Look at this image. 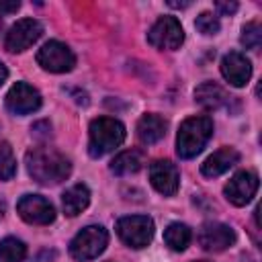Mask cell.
<instances>
[{"mask_svg": "<svg viewBox=\"0 0 262 262\" xmlns=\"http://www.w3.org/2000/svg\"><path fill=\"white\" fill-rule=\"evenodd\" d=\"M25 164L31 178L39 184H59L72 172L70 160L57 149L45 147V145L29 149L25 156Z\"/></svg>", "mask_w": 262, "mask_h": 262, "instance_id": "1", "label": "cell"}, {"mask_svg": "<svg viewBox=\"0 0 262 262\" xmlns=\"http://www.w3.org/2000/svg\"><path fill=\"white\" fill-rule=\"evenodd\" d=\"M213 135V121L209 117H190L186 119L176 135V154L182 160H190L203 151L209 137Z\"/></svg>", "mask_w": 262, "mask_h": 262, "instance_id": "2", "label": "cell"}, {"mask_svg": "<svg viewBox=\"0 0 262 262\" xmlns=\"http://www.w3.org/2000/svg\"><path fill=\"white\" fill-rule=\"evenodd\" d=\"M88 151L92 158H100L125 141V125L111 117H98L90 123Z\"/></svg>", "mask_w": 262, "mask_h": 262, "instance_id": "3", "label": "cell"}, {"mask_svg": "<svg viewBox=\"0 0 262 262\" xmlns=\"http://www.w3.org/2000/svg\"><path fill=\"white\" fill-rule=\"evenodd\" d=\"M106 244H108L106 229L102 225H88L82 231H78L76 237L70 242V254L74 260L86 262L102 254Z\"/></svg>", "mask_w": 262, "mask_h": 262, "instance_id": "4", "label": "cell"}, {"mask_svg": "<svg viewBox=\"0 0 262 262\" xmlns=\"http://www.w3.org/2000/svg\"><path fill=\"white\" fill-rule=\"evenodd\" d=\"M119 237L131 248H145L154 237V221L147 215H129L117 221Z\"/></svg>", "mask_w": 262, "mask_h": 262, "instance_id": "5", "label": "cell"}, {"mask_svg": "<svg viewBox=\"0 0 262 262\" xmlns=\"http://www.w3.org/2000/svg\"><path fill=\"white\" fill-rule=\"evenodd\" d=\"M37 63L53 74H66L74 68L76 57L72 49L61 43V41H47L39 51H37Z\"/></svg>", "mask_w": 262, "mask_h": 262, "instance_id": "6", "label": "cell"}, {"mask_svg": "<svg viewBox=\"0 0 262 262\" xmlns=\"http://www.w3.org/2000/svg\"><path fill=\"white\" fill-rule=\"evenodd\" d=\"M147 41L156 49H178L184 41V29L178 18L174 16H162L154 23V27L147 33Z\"/></svg>", "mask_w": 262, "mask_h": 262, "instance_id": "7", "label": "cell"}, {"mask_svg": "<svg viewBox=\"0 0 262 262\" xmlns=\"http://www.w3.org/2000/svg\"><path fill=\"white\" fill-rule=\"evenodd\" d=\"M43 35V27L39 20L35 18H23L18 23H14L4 39V47L12 53H20L25 49H29L33 43H37V39Z\"/></svg>", "mask_w": 262, "mask_h": 262, "instance_id": "8", "label": "cell"}, {"mask_svg": "<svg viewBox=\"0 0 262 262\" xmlns=\"http://www.w3.org/2000/svg\"><path fill=\"white\" fill-rule=\"evenodd\" d=\"M18 215L31 225H49L55 219L53 205L41 194H25L16 203Z\"/></svg>", "mask_w": 262, "mask_h": 262, "instance_id": "9", "label": "cell"}, {"mask_svg": "<svg viewBox=\"0 0 262 262\" xmlns=\"http://www.w3.org/2000/svg\"><path fill=\"white\" fill-rule=\"evenodd\" d=\"M223 190H225V199L231 205L244 207L254 199V194L258 190V174L250 172V170H242L231 176V180L225 184Z\"/></svg>", "mask_w": 262, "mask_h": 262, "instance_id": "10", "label": "cell"}, {"mask_svg": "<svg viewBox=\"0 0 262 262\" xmlns=\"http://www.w3.org/2000/svg\"><path fill=\"white\" fill-rule=\"evenodd\" d=\"M199 244L207 252H223L235 244V231L219 221H207L199 229Z\"/></svg>", "mask_w": 262, "mask_h": 262, "instance_id": "11", "label": "cell"}, {"mask_svg": "<svg viewBox=\"0 0 262 262\" xmlns=\"http://www.w3.org/2000/svg\"><path fill=\"white\" fill-rule=\"evenodd\" d=\"M6 106L14 115H29L41 106V94L27 82H16L6 94Z\"/></svg>", "mask_w": 262, "mask_h": 262, "instance_id": "12", "label": "cell"}, {"mask_svg": "<svg viewBox=\"0 0 262 262\" xmlns=\"http://www.w3.org/2000/svg\"><path fill=\"white\" fill-rule=\"evenodd\" d=\"M149 180L151 186L164 194V196H172L178 190L180 184V172L176 168V164H172L170 160H156L149 166Z\"/></svg>", "mask_w": 262, "mask_h": 262, "instance_id": "13", "label": "cell"}, {"mask_svg": "<svg viewBox=\"0 0 262 262\" xmlns=\"http://www.w3.org/2000/svg\"><path fill=\"white\" fill-rule=\"evenodd\" d=\"M221 74L223 78L231 84V86H246L250 76H252V63L250 59L239 53V51H229L223 59H221Z\"/></svg>", "mask_w": 262, "mask_h": 262, "instance_id": "14", "label": "cell"}, {"mask_svg": "<svg viewBox=\"0 0 262 262\" xmlns=\"http://www.w3.org/2000/svg\"><path fill=\"white\" fill-rule=\"evenodd\" d=\"M239 162V154L233 147H221L217 151H213L201 166V172L209 178L221 176L223 172H227L231 166H235Z\"/></svg>", "mask_w": 262, "mask_h": 262, "instance_id": "15", "label": "cell"}, {"mask_svg": "<svg viewBox=\"0 0 262 262\" xmlns=\"http://www.w3.org/2000/svg\"><path fill=\"white\" fill-rule=\"evenodd\" d=\"M194 100H196L203 108L215 111V108L225 106V104L231 100V96H227V92H225L219 84H215V82H203V84L196 86V90H194Z\"/></svg>", "mask_w": 262, "mask_h": 262, "instance_id": "16", "label": "cell"}, {"mask_svg": "<svg viewBox=\"0 0 262 262\" xmlns=\"http://www.w3.org/2000/svg\"><path fill=\"white\" fill-rule=\"evenodd\" d=\"M166 129H168V123L164 117L160 115H143L137 123V137L141 143L145 145H151V143H158L164 135H166Z\"/></svg>", "mask_w": 262, "mask_h": 262, "instance_id": "17", "label": "cell"}, {"mask_svg": "<svg viewBox=\"0 0 262 262\" xmlns=\"http://www.w3.org/2000/svg\"><path fill=\"white\" fill-rule=\"evenodd\" d=\"M90 203V190L86 184H74L61 194V207L68 217L80 215Z\"/></svg>", "mask_w": 262, "mask_h": 262, "instance_id": "18", "label": "cell"}, {"mask_svg": "<svg viewBox=\"0 0 262 262\" xmlns=\"http://www.w3.org/2000/svg\"><path fill=\"white\" fill-rule=\"evenodd\" d=\"M143 164H145V156L141 149H125L119 156H115V160L111 162V172L117 176H127L139 172Z\"/></svg>", "mask_w": 262, "mask_h": 262, "instance_id": "19", "label": "cell"}, {"mask_svg": "<svg viewBox=\"0 0 262 262\" xmlns=\"http://www.w3.org/2000/svg\"><path fill=\"white\" fill-rule=\"evenodd\" d=\"M190 239H192V231L184 223H170L166 227V231H164V242L174 252L186 250V246L190 244Z\"/></svg>", "mask_w": 262, "mask_h": 262, "instance_id": "20", "label": "cell"}, {"mask_svg": "<svg viewBox=\"0 0 262 262\" xmlns=\"http://www.w3.org/2000/svg\"><path fill=\"white\" fill-rule=\"evenodd\" d=\"M27 246L16 237L0 239V262H25Z\"/></svg>", "mask_w": 262, "mask_h": 262, "instance_id": "21", "label": "cell"}, {"mask_svg": "<svg viewBox=\"0 0 262 262\" xmlns=\"http://www.w3.org/2000/svg\"><path fill=\"white\" fill-rule=\"evenodd\" d=\"M16 172V160L12 154L10 143H0V180H10Z\"/></svg>", "mask_w": 262, "mask_h": 262, "instance_id": "22", "label": "cell"}, {"mask_svg": "<svg viewBox=\"0 0 262 262\" xmlns=\"http://www.w3.org/2000/svg\"><path fill=\"white\" fill-rule=\"evenodd\" d=\"M239 41H242V45H244L246 49H258L260 43H262V27H260V23H256V20L246 23V25L242 27V37H239Z\"/></svg>", "mask_w": 262, "mask_h": 262, "instance_id": "23", "label": "cell"}, {"mask_svg": "<svg viewBox=\"0 0 262 262\" xmlns=\"http://www.w3.org/2000/svg\"><path fill=\"white\" fill-rule=\"evenodd\" d=\"M194 27H196V31L203 33V35H215V33H219V29H221L219 18H217L213 12H201V14L196 16V20H194Z\"/></svg>", "mask_w": 262, "mask_h": 262, "instance_id": "24", "label": "cell"}, {"mask_svg": "<svg viewBox=\"0 0 262 262\" xmlns=\"http://www.w3.org/2000/svg\"><path fill=\"white\" fill-rule=\"evenodd\" d=\"M20 8L18 0H0V14H12Z\"/></svg>", "mask_w": 262, "mask_h": 262, "instance_id": "25", "label": "cell"}, {"mask_svg": "<svg viewBox=\"0 0 262 262\" xmlns=\"http://www.w3.org/2000/svg\"><path fill=\"white\" fill-rule=\"evenodd\" d=\"M215 8L221 14H233L237 10V2H215Z\"/></svg>", "mask_w": 262, "mask_h": 262, "instance_id": "26", "label": "cell"}, {"mask_svg": "<svg viewBox=\"0 0 262 262\" xmlns=\"http://www.w3.org/2000/svg\"><path fill=\"white\" fill-rule=\"evenodd\" d=\"M8 78V70H6V66L0 61V86H2V82Z\"/></svg>", "mask_w": 262, "mask_h": 262, "instance_id": "27", "label": "cell"}, {"mask_svg": "<svg viewBox=\"0 0 262 262\" xmlns=\"http://www.w3.org/2000/svg\"><path fill=\"white\" fill-rule=\"evenodd\" d=\"M170 6H174V8H186L190 2H168Z\"/></svg>", "mask_w": 262, "mask_h": 262, "instance_id": "28", "label": "cell"}, {"mask_svg": "<svg viewBox=\"0 0 262 262\" xmlns=\"http://www.w3.org/2000/svg\"><path fill=\"white\" fill-rule=\"evenodd\" d=\"M4 211H6V203H4V201H0V219H2Z\"/></svg>", "mask_w": 262, "mask_h": 262, "instance_id": "29", "label": "cell"}, {"mask_svg": "<svg viewBox=\"0 0 262 262\" xmlns=\"http://www.w3.org/2000/svg\"><path fill=\"white\" fill-rule=\"evenodd\" d=\"M0 31H2V20H0Z\"/></svg>", "mask_w": 262, "mask_h": 262, "instance_id": "30", "label": "cell"}, {"mask_svg": "<svg viewBox=\"0 0 262 262\" xmlns=\"http://www.w3.org/2000/svg\"><path fill=\"white\" fill-rule=\"evenodd\" d=\"M199 262H209V260H199Z\"/></svg>", "mask_w": 262, "mask_h": 262, "instance_id": "31", "label": "cell"}]
</instances>
